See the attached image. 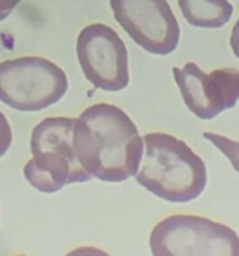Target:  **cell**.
Wrapping results in <instances>:
<instances>
[{"label":"cell","instance_id":"cell-2","mask_svg":"<svg viewBox=\"0 0 239 256\" xmlns=\"http://www.w3.org/2000/svg\"><path fill=\"white\" fill-rule=\"evenodd\" d=\"M145 152L135 180L155 196L184 204L198 199L207 186V166L187 142L167 132L144 135Z\"/></svg>","mask_w":239,"mask_h":256},{"label":"cell","instance_id":"cell-1","mask_svg":"<svg viewBox=\"0 0 239 256\" xmlns=\"http://www.w3.org/2000/svg\"><path fill=\"white\" fill-rule=\"evenodd\" d=\"M73 146L88 174L105 182L135 176L144 142L135 122L120 108L98 102L75 119Z\"/></svg>","mask_w":239,"mask_h":256},{"label":"cell","instance_id":"cell-5","mask_svg":"<svg viewBox=\"0 0 239 256\" xmlns=\"http://www.w3.org/2000/svg\"><path fill=\"white\" fill-rule=\"evenodd\" d=\"M154 256H239V236L229 226L197 215H172L150 232Z\"/></svg>","mask_w":239,"mask_h":256},{"label":"cell","instance_id":"cell-11","mask_svg":"<svg viewBox=\"0 0 239 256\" xmlns=\"http://www.w3.org/2000/svg\"><path fill=\"white\" fill-rule=\"evenodd\" d=\"M13 142V132L10 122L4 112H0V158L4 156Z\"/></svg>","mask_w":239,"mask_h":256},{"label":"cell","instance_id":"cell-3","mask_svg":"<svg viewBox=\"0 0 239 256\" xmlns=\"http://www.w3.org/2000/svg\"><path fill=\"white\" fill-rule=\"evenodd\" d=\"M74 118L53 116L33 129L30 152L24 176L30 186L44 194H54L65 185L93 179L82 166L73 146Z\"/></svg>","mask_w":239,"mask_h":256},{"label":"cell","instance_id":"cell-12","mask_svg":"<svg viewBox=\"0 0 239 256\" xmlns=\"http://www.w3.org/2000/svg\"><path fill=\"white\" fill-rule=\"evenodd\" d=\"M22 0H0V22L7 19Z\"/></svg>","mask_w":239,"mask_h":256},{"label":"cell","instance_id":"cell-4","mask_svg":"<svg viewBox=\"0 0 239 256\" xmlns=\"http://www.w3.org/2000/svg\"><path fill=\"white\" fill-rule=\"evenodd\" d=\"M69 82L64 70L40 56L0 62V102L18 112H39L60 102Z\"/></svg>","mask_w":239,"mask_h":256},{"label":"cell","instance_id":"cell-9","mask_svg":"<svg viewBox=\"0 0 239 256\" xmlns=\"http://www.w3.org/2000/svg\"><path fill=\"white\" fill-rule=\"evenodd\" d=\"M188 24L203 29H218L227 24L234 12L229 0H178Z\"/></svg>","mask_w":239,"mask_h":256},{"label":"cell","instance_id":"cell-6","mask_svg":"<svg viewBox=\"0 0 239 256\" xmlns=\"http://www.w3.org/2000/svg\"><path fill=\"white\" fill-rule=\"evenodd\" d=\"M80 69L88 82L104 92H120L129 85V56L125 42L109 25H87L77 39Z\"/></svg>","mask_w":239,"mask_h":256},{"label":"cell","instance_id":"cell-10","mask_svg":"<svg viewBox=\"0 0 239 256\" xmlns=\"http://www.w3.org/2000/svg\"><path fill=\"white\" fill-rule=\"evenodd\" d=\"M203 136L208 142H212L219 152L224 154V156L229 160L230 164L233 165V168L237 170L239 174V142L229 139L224 135L215 134V132H203Z\"/></svg>","mask_w":239,"mask_h":256},{"label":"cell","instance_id":"cell-13","mask_svg":"<svg viewBox=\"0 0 239 256\" xmlns=\"http://www.w3.org/2000/svg\"><path fill=\"white\" fill-rule=\"evenodd\" d=\"M229 42H230V48H232L233 52H234L235 56L239 59V19L234 24V26H233Z\"/></svg>","mask_w":239,"mask_h":256},{"label":"cell","instance_id":"cell-8","mask_svg":"<svg viewBox=\"0 0 239 256\" xmlns=\"http://www.w3.org/2000/svg\"><path fill=\"white\" fill-rule=\"evenodd\" d=\"M173 76L187 108L202 120L214 119L239 100V70L234 68L205 72L189 62L183 68H173Z\"/></svg>","mask_w":239,"mask_h":256},{"label":"cell","instance_id":"cell-7","mask_svg":"<svg viewBox=\"0 0 239 256\" xmlns=\"http://www.w3.org/2000/svg\"><path fill=\"white\" fill-rule=\"evenodd\" d=\"M114 19L145 52L165 56L178 48L180 26L167 0H109Z\"/></svg>","mask_w":239,"mask_h":256}]
</instances>
